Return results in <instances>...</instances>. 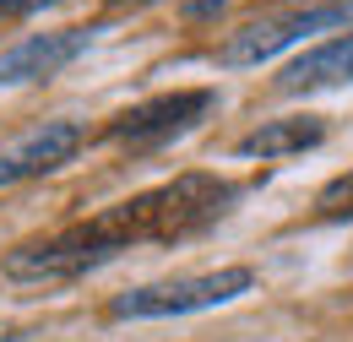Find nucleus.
<instances>
[{"instance_id":"obj_1","label":"nucleus","mask_w":353,"mask_h":342,"mask_svg":"<svg viewBox=\"0 0 353 342\" xmlns=\"http://www.w3.org/2000/svg\"><path fill=\"white\" fill-rule=\"evenodd\" d=\"M234 185H223L212 174H185L163 190H147L136 201H120L103 217H88L65 234H54L44 245H22L6 261V277L17 283H54V277H82L92 266L114 261L120 250H131L136 239H185L196 228H207L212 217L228 212Z\"/></svg>"},{"instance_id":"obj_2","label":"nucleus","mask_w":353,"mask_h":342,"mask_svg":"<svg viewBox=\"0 0 353 342\" xmlns=\"http://www.w3.org/2000/svg\"><path fill=\"white\" fill-rule=\"evenodd\" d=\"M256 288L250 266H223V272H196V277H169V283H147L114 299L120 321H169V315H196V310H218L234 304L239 294Z\"/></svg>"},{"instance_id":"obj_3","label":"nucleus","mask_w":353,"mask_h":342,"mask_svg":"<svg viewBox=\"0 0 353 342\" xmlns=\"http://www.w3.org/2000/svg\"><path fill=\"white\" fill-rule=\"evenodd\" d=\"M332 28H353V0H326V6H299V11H283V17H266L239 28L234 39L218 49V66H261L277 49L288 43H305L310 33H332Z\"/></svg>"},{"instance_id":"obj_4","label":"nucleus","mask_w":353,"mask_h":342,"mask_svg":"<svg viewBox=\"0 0 353 342\" xmlns=\"http://www.w3.org/2000/svg\"><path fill=\"white\" fill-rule=\"evenodd\" d=\"M218 109V92L212 87H185V92H163V98H147L125 109L114 125H109V141L131 147V152H147V147H163L185 130H196L207 114Z\"/></svg>"},{"instance_id":"obj_5","label":"nucleus","mask_w":353,"mask_h":342,"mask_svg":"<svg viewBox=\"0 0 353 342\" xmlns=\"http://www.w3.org/2000/svg\"><path fill=\"white\" fill-rule=\"evenodd\" d=\"M92 43V28H54V33H33V39L0 49V87L44 82L54 71H65L82 49Z\"/></svg>"},{"instance_id":"obj_6","label":"nucleus","mask_w":353,"mask_h":342,"mask_svg":"<svg viewBox=\"0 0 353 342\" xmlns=\"http://www.w3.org/2000/svg\"><path fill=\"white\" fill-rule=\"evenodd\" d=\"M77 147H82V125H77V120H49V125L28 130L22 141H11V147L0 152V190H11V185H22V179H33V174H49V169H60V163H71Z\"/></svg>"},{"instance_id":"obj_7","label":"nucleus","mask_w":353,"mask_h":342,"mask_svg":"<svg viewBox=\"0 0 353 342\" xmlns=\"http://www.w3.org/2000/svg\"><path fill=\"white\" fill-rule=\"evenodd\" d=\"M348 82H353V28L305 49L299 60H288L277 71V92H326V87H348Z\"/></svg>"},{"instance_id":"obj_8","label":"nucleus","mask_w":353,"mask_h":342,"mask_svg":"<svg viewBox=\"0 0 353 342\" xmlns=\"http://www.w3.org/2000/svg\"><path fill=\"white\" fill-rule=\"evenodd\" d=\"M321 141H326V120H321V114H283V120H266V125H256L250 136H239L234 152L272 163V158L310 152V147H321Z\"/></svg>"},{"instance_id":"obj_9","label":"nucleus","mask_w":353,"mask_h":342,"mask_svg":"<svg viewBox=\"0 0 353 342\" xmlns=\"http://www.w3.org/2000/svg\"><path fill=\"white\" fill-rule=\"evenodd\" d=\"M44 6H60V0H0V17H28V11H44Z\"/></svg>"},{"instance_id":"obj_10","label":"nucleus","mask_w":353,"mask_h":342,"mask_svg":"<svg viewBox=\"0 0 353 342\" xmlns=\"http://www.w3.org/2000/svg\"><path fill=\"white\" fill-rule=\"evenodd\" d=\"M321 201L332 207V201H353V174H343V179H332L326 190H321Z\"/></svg>"}]
</instances>
